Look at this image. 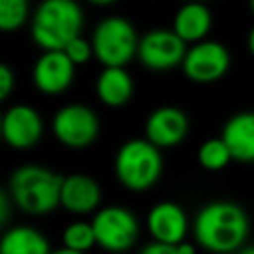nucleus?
Returning <instances> with one entry per match:
<instances>
[{"instance_id":"nucleus-22","label":"nucleus","mask_w":254,"mask_h":254,"mask_svg":"<svg viewBox=\"0 0 254 254\" xmlns=\"http://www.w3.org/2000/svg\"><path fill=\"white\" fill-rule=\"evenodd\" d=\"M62 52L69 58V62H71L73 65H83V64H87V62L91 60V56H95V54H93L91 40H85V38H81V36L73 38Z\"/></svg>"},{"instance_id":"nucleus-28","label":"nucleus","mask_w":254,"mask_h":254,"mask_svg":"<svg viewBox=\"0 0 254 254\" xmlns=\"http://www.w3.org/2000/svg\"><path fill=\"white\" fill-rule=\"evenodd\" d=\"M246 44H248L250 54L254 56V26H252V28H250V32H248V40H246Z\"/></svg>"},{"instance_id":"nucleus-27","label":"nucleus","mask_w":254,"mask_h":254,"mask_svg":"<svg viewBox=\"0 0 254 254\" xmlns=\"http://www.w3.org/2000/svg\"><path fill=\"white\" fill-rule=\"evenodd\" d=\"M52 254H85V252H77V250H71V248L62 246V248H58V250H52Z\"/></svg>"},{"instance_id":"nucleus-23","label":"nucleus","mask_w":254,"mask_h":254,"mask_svg":"<svg viewBox=\"0 0 254 254\" xmlns=\"http://www.w3.org/2000/svg\"><path fill=\"white\" fill-rule=\"evenodd\" d=\"M12 87H14V73L8 64H2L0 65V97L6 99L12 93Z\"/></svg>"},{"instance_id":"nucleus-8","label":"nucleus","mask_w":254,"mask_h":254,"mask_svg":"<svg viewBox=\"0 0 254 254\" xmlns=\"http://www.w3.org/2000/svg\"><path fill=\"white\" fill-rule=\"evenodd\" d=\"M228 65H230V54L226 46L214 40H202L187 50L181 67L190 81L212 83L226 73Z\"/></svg>"},{"instance_id":"nucleus-1","label":"nucleus","mask_w":254,"mask_h":254,"mask_svg":"<svg viewBox=\"0 0 254 254\" xmlns=\"http://www.w3.org/2000/svg\"><path fill=\"white\" fill-rule=\"evenodd\" d=\"M248 216L242 206L230 200L204 204L192 222L194 242L214 254H234L248 238Z\"/></svg>"},{"instance_id":"nucleus-24","label":"nucleus","mask_w":254,"mask_h":254,"mask_svg":"<svg viewBox=\"0 0 254 254\" xmlns=\"http://www.w3.org/2000/svg\"><path fill=\"white\" fill-rule=\"evenodd\" d=\"M139 254H179V250H177V246H169V244H161V242H151V244L143 246Z\"/></svg>"},{"instance_id":"nucleus-29","label":"nucleus","mask_w":254,"mask_h":254,"mask_svg":"<svg viewBox=\"0 0 254 254\" xmlns=\"http://www.w3.org/2000/svg\"><path fill=\"white\" fill-rule=\"evenodd\" d=\"M89 4H95V6H109V4H113V2H117V0H87Z\"/></svg>"},{"instance_id":"nucleus-17","label":"nucleus","mask_w":254,"mask_h":254,"mask_svg":"<svg viewBox=\"0 0 254 254\" xmlns=\"http://www.w3.org/2000/svg\"><path fill=\"white\" fill-rule=\"evenodd\" d=\"M95 91L105 105L121 107L133 95V79L125 67H103L95 81Z\"/></svg>"},{"instance_id":"nucleus-14","label":"nucleus","mask_w":254,"mask_h":254,"mask_svg":"<svg viewBox=\"0 0 254 254\" xmlns=\"http://www.w3.org/2000/svg\"><path fill=\"white\" fill-rule=\"evenodd\" d=\"M101 202V189L89 175H69L62 185V206L73 214L93 212Z\"/></svg>"},{"instance_id":"nucleus-5","label":"nucleus","mask_w":254,"mask_h":254,"mask_svg":"<svg viewBox=\"0 0 254 254\" xmlns=\"http://www.w3.org/2000/svg\"><path fill=\"white\" fill-rule=\"evenodd\" d=\"M139 40L133 24L121 16H109L101 20L91 36L95 58L103 67H123L133 56H137Z\"/></svg>"},{"instance_id":"nucleus-31","label":"nucleus","mask_w":254,"mask_h":254,"mask_svg":"<svg viewBox=\"0 0 254 254\" xmlns=\"http://www.w3.org/2000/svg\"><path fill=\"white\" fill-rule=\"evenodd\" d=\"M250 8H252V12H254V0H250Z\"/></svg>"},{"instance_id":"nucleus-20","label":"nucleus","mask_w":254,"mask_h":254,"mask_svg":"<svg viewBox=\"0 0 254 254\" xmlns=\"http://www.w3.org/2000/svg\"><path fill=\"white\" fill-rule=\"evenodd\" d=\"M62 242L65 248H71L77 252H87L89 248H93L97 244L93 226H91V222H85V220H75V222L67 224L62 232Z\"/></svg>"},{"instance_id":"nucleus-11","label":"nucleus","mask_w":254,"mask_h":254,"mask_svg":"<svg viewBox=\"0 0 254 254\" xmlns=\"http://www.w3.org/2000/svg\"><path fill=\"white\" fill-rule=\"evenodd\" d=\"M189 133V117L175 105L157 107L145 123V139L159 149L179 145Z\"/></svg>"},{"instance_id":"nucleus-10","label":"nucleus","mask_w":254,"mask_h":254,"mask_svg":"<svg viewBox=\"0 0 254 254\" xmlns=\"http://www.w3.org/2000/svg\"><path fill=\"white\" fill-rule=\"evenodd\" d=\"M42 117L30 105L18 103L6 109L2 117V137L12 149H30L42 137Z\"/></svg>"},{"instance_id":"nucleus-15","label":"nucleus","mask_w":254,"mask_h":254,"mask_svg":"<svg viewBox=\"0 0 254 254\" xmlns=\"http://www.w3.org/2000/svg\"><path fill=\"white\" fill-rule=\"evenodd\" d=\"M220 137L230 149L234 161L254 163V111L232 115L224 123Z\"/></svg>"},{"instance_id":"nucleus-4","label":"nucleus","mask_w":254,"mask_h":254,"mask_svg":"<svg viewBox=\"0 0 254 254\" xmlns=\"http://www.w3.org/2000/svg\"><path fill=\"white\" fill-rule=\"evenodd\" d=\"M163 173L161 149L147 139H131L123 143L115 155L117 181L129 190L151 189Z\"/></svg>"},{"instance_id":"nucleus-2","label":"nucleus","mask_w":254,"mask_h":254,"mask_svg":"<svg viewBox=\"0 0 254 254\" xmlns=\"http://www.w3.org/2000/svg\"><path fill=\"white\" fill-rule=\"evenodd\" d=\"M64 179L46 167L22 165L10 177L8 194L22 212L34 216L48 214L56 206H62Z\"/></svg>"},{"instance_id":"nucleus-6","label":"nucleus","mask_w":254,"mask_h":254,"mask_svg":"<svg viewBox=\"0 0 254 254\" xmlns=\"http://www.w3.org/2000/svg\"><path fill=\"white\" fill-rule=\"evenodd\" d=\"M91 226L97 246L113 254L129 250L139 238V222L135 214L117 204L99 208L91 218Z\"/></svg>"},{"instance_id":"nucleus-13","label":"nucleus","mask_w":254,"mask_h":254,"mask_svg":"<svg viewBox=\"0 0 254 254\" xmlns=\"http://www.w3.org/2000/svg\"><path fill=\"white\" fill-rule=\"evenodd\" d=\"M73 71H75V65L69 62V58L62 50L44 52L34 64L32 79L42 93L56 95L69 87L73 79Z\"/></svg>"},{"instance_id":"nucleus-16","label":"nucleus","mask_w":254,"mask_h":254,"mask_svg":"<svg viewBox=\"0 0 254 254\" xmlns=\"http://www.w3.org/2000/svg\"><path fill=\"white\" fill-rule=\"evenodd\" d=\"M212 26V16L210 10L202 2H187L183 4L173 20V30L175 34L187 44H198L206 38L208 30Z\"/></svg>"},{"instance_id":"nucleus-26","label":"nucleus","mask_w":254,"mask_h":254,"mask_svg":"<svg viewBox=\"0 0 254 254\" xmlns=\"http://www.w3.org/2000/svg\"><path fill=\"white\" fill-rule=\"evenodd\" d=\"M177 250H179V254H194V246L190 242H181L177 246Z\"/></svg>"},{"instance_id":"nucleus-18","label":"nucleus","mask_w":254,"mask_h":254,"mask_svg":"<svg viewBox=\"0 0 254 254\" xmlns=\"http://www.w3.org/2000/svg\"><path fill=\"white\" fill-rule=\"evenodd\" d=\"M0 254H52V246L40 230L20 224L2 234Z\"/></svg>"},{"instance_id":"nucleus-19","label":"nucleus","mask_w":254,"mask_h":254,"mask_svg":"<svg viewBox=\"0 0 254 254\" xmlns=\"http://www.w3.org/2000/svg\"><path fill=\"white\" fill-rule=\"evenodd\" d=\"M196 159H198V165L206 171H220L224 169L232 159V153L230 149L226 147V143L222 141V137H212V139H206L200 147H198V153H196Z\"/></svg>"},{"instance_id":"nucleus-9","label":"nucleus","mask_w":254,"mask_h":254,"mask_svg":"<svg viewBox=\"0 0 254 254\" xmlns=\"http://www.w3.org/2000/svg\"><path fill=\"white\" fill-rule=\"evenodd\" d=\"M137 56L145 67L165 71L183 65V60L187 56V44L175 34V30L157 28L149 30L139 40Z\"/></svg>"},{"instance_id":"nucleus-3","label":"nucleus","mask_w":254,"mask_h":254,"mask_svg":"<svg viewBox=\"0 0 254 254\" xmlns=\"http://www.w3.org/2000/svg\"><path fill=\"white\" fill-rule=\"evenodd\" d=\"M83 26V12L75 0H42L32 16V38L44 52H60Z\"/></svg>"},{"instance_id":"nucleus-12","label":"nucleus","mask_w":254,"mask_h":254,"mask_svg":"<svg viewBox=\"0 0 254 254\" xmlns=\"http://www.w3.org/2000/svg\"><path fill=\"white\" fill-rule=\"evenodd\" d=\"M147 230L153 236V242L179 246L181 242H185L189 230L187 212L177 202H157L147 214Z\"/></svg>"},{"instance_id":"nucleus-21","label":"nucleus","mask_w":254,"mask_h":254,"mask_svg":"<svg viewBox=\"0 0 254 254\" xmlns=\"http://www.w3.org/2000/svg\"><path fill=\"white\" fill-rule=\"evenodd\" d=\"M28 20V0H0V28L18 30Z\"/></svg>"},{"instance_id":"nucleus-7","label":"nucleus","mask_w":254,"mask_h":254,"mask_svg":"<svg viewBox=\"0 0 254 254\" xmlns=\"http://www.w3.org/2000/svg\"><path fill=\"white\" fill-rule=\"evenodd\" d=\"M52 131L62 145L69 149H83L97 139L99 119L87 105L69 103L60 107L54 115Z\"/></svg>"},{"instance_id":"nucleus-30","label":"nucleus","mask_w":254,"mask_h":254,"mask_svg":"<svg viewBox=\"0 0 254 254\" xmlns=\"http://www.w3.org/2000/svg\"><path fill=\"white\" fill-rule=\"evenodd\" d=\"M234 254H254V244H252V246H244V248H240V250L234 252Z\"/></svg>"},{"instance_id":"nucleus-25","label":"nucleus","mask_w":254,"mask_h":254,"mask_svg":"<svg viewBox=\"0 0 254 254\" xmlns=\"http://www.w3.org/2000/svg\"><path fill=\"white\" fill-rule=\"evenodd\" d=\"M8 200H10V194H6V192H2L0 194V222L2 224H6L8 222V212H10V206H8Z\"/></svg>"}]
</instances>
